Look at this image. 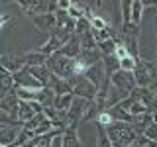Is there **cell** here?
<instances>
[{
	"instance_id": "7a4b0ae2",
	"label": "cell",
	"mask_w": 157,
	"mask_h": 147,
	"mask_svg": "<svg viewBox=\"0 0 157 147\" xmlns=\"http://www.w3.org/2000/svg\"><path fill=\"white\" fill-rule=\"evenodd\" d=\"M47 69L59 78H65V81H71L75 77V59H69L61 53H55L47 59Z\"/></svg>"
},
{
	"instance_id": "9c48e42d",
	"label": "cell",
	"mask_w": 157,
	"mask_h": 147,
	"mask_svg": "<svg viewBox=\"0 0 157 147\" xmlns=\"http://www.w3.org/2000/svg\"><path fill=\"white\" fill-rule=\"evenodd\" d=\"M14 81H16V86H20V88H29V90H41V88H45L32 73H29L28 67H24L18 75H14Z\"/></svg>"
},
{
	"instance_id": "3957f363",
	"label": "cell",
	"mask_w": 157,
	"mask_h": 147,
	"mask_svg": "<svg viewBox=\"0 0 157 147\" xmlns=\"http://www.w3.org/2000/svg\"><path fill=\"white\" fill-rule=\"evenodd\" d=\"M88 102H90V100H82V98H77L75 96L73 106L69 108L67 118H65V130H77V127H78V124H81L82 118H85Z\"/></svg>"
},
{
	"instance_id": "52a82bcc",
	"label": "cell",
	"mask_w": 157,
	"mask_h": 147,
	"mask_svg": "<svg viewBox=\"0 0 157 147\" xmlns=\"http://www.w3.org/2000/svg\"><path fill=\"white\" fill-rule=\"evenodd\" d=\"M24 126L22 124H12V126H2L0 127V145L2 147H14L18 143V137L22 134Z\"/></svg>"
},
{
	"instance_id": "8d00e7d4",
	"label": "cell",
	"mask_w": 157,
	"mask_h": 147,
	"mask_svg": "<svg viewBox=\"0 0 157 147\" xmlns=\"http://www.w3.org/2000/svg\"><path fill=\"white\" fill-rule=\"evenodd\" d=\"M155 20H157V8H155Z\"/></svg>"
},
{
	"instance_id": "5bb4252c",
	"label": "cell",
	"mask_w": 157,
	"mask_h": 147,
	"mask_svg": "<svg viewBox=\"0 0 157 147\" xmlns=\"http://www.w3.org/2000/svg\"><path fill=\"white\" fill-rule=\"evenodd\" d=\"M81 51H82V49H81V41H78L77 36L73 39H69L65 45L59 49V53L65 55V57H69V59H78V57H81Z\"/></svg>"
},
{
	"instance_id": "7c38bea8",
	"label": "cell",
	"mask_w": 157,
	"mask_h": 147,
	"mask_svg": "<svg viewBox=\"0 0 157 147\" xmlns=\"http://www.w3.org/2000/svg\"><path fill=\"white\" fill-rule=\"evenodd\" d=\"M85 77L88 78V81L92 82L96 88L102 85V81L106 78V71H104V63H96V65H92V67H88L86 69V73H85Z\"/></svg>"
},
{
	"instance_id": "d6986e66",
	"label": "cell",
	"mask_w": 157,
	"mask_h": 147,
	"mask_svg": "<svg viewBox=\"0 0 157 147\" xmlns=\"http://www.w3.org/2000/svg\"><path fill=\"white\" fill-rule=\"evenodd\" d=\"M73 100H75V94L69 92V94H61V96H55V102H53V108L61 114H67L69 108L73 106Z\"/></svg>"
},
{
	"instance_id": "4dcf8cb0",
	"label": "cell",
	"mask_w": 157,
	"mask_h": 147,
	"mask_svg": "<svg viewBox=\"0 0 157 147\" xmlns=\"http://www.w3.org/2000/svg\"><path fill=\"white\" fill-rule=\"evenodd\" d=\"M43 120H45V116H43V112H41V114H37L36 118H32V120H29V122H28V124L24 126V127H26V130H29V131H36L37 127H39V124H41Z\"/></svg>"
},
{
	"instance_id": "484cf974",
	"label": "cell",
	"mask_w": 157,
	"mask_h": 147,
	"mask_svg": "<svg viewBox=\"0 0 157 147\" xmlns=\"http://www.w3.org/2000/svg\"><path fill=\"white\" fill-rule=\"evenodd\" d=\"M94 124H98V126H102V127H110L112 124H114V118H112V114L108 110H102L100 114H98V118H96V122Z\"/></svg>"
},
{
	"instance_id": "2e32d148",
	"label": "cell",
	"mask_w": 157,
	"mask_h": 147,
	"mask_svg": "<svg viewBox=\"0 0 157 147\" xmlns=\"http://www.w3.org/2000/svg\"><path fill=\"white\" fill-rule=\"evenodd\" d=\"M78 59H81L86 67H92V65H96V63H102L104 55L100 53V49H98V47H94V49H82Z\"/></svg>"
},
{
	"instance_id": "d4e9b609",
	"label": "cell",
	"mask_w": 157,
	"mask_h": 147,
	"mask_svg": "<svg viewBox=\"0 0 157 147\" xmlns=\"http://www.w3.org/2000/svg\"><path fill=\"white\" fill-rule=\"evenodd\" d=\"M147 112H149V110H147L141 102H137V100H134V98L130 96V114L132 116H134V118L136 116H144V114H147Z\"/></svg>"
},
{
	"instance_id": "d6a6232c",
	"label": "cell",
	"mask_w": 157,
	"mask_h": 147,
	"mask_svg": "<svg viewBox=\"0 0 157 147\" xmlns=\"http://www.w3.org/2000/svg\"><path fill=\"white\" fill-rule=\"evenodd\" d=\"M12 124H18L10 114H6L4 110H0V126H12Z\"/></svg>"
},
{
	"instance_id": "9a60e30c",
	"label": "cell",
	"mask_w": 157,
	"mask_h": 147,
	"mask_svg": "<svg viewBox=\"0 0 157 147\" xmlns=\"http://www.w3.org/2000/svg\"><path fill=\"white\" fill-rule=\"evenodd\" d=\"M22 59H24V63H26V67H45L49 57H45L43 53H39L36 49V51H26L22 55Z\"/></svg>"
},
{
	"instance_id": "ab89813d",
	"label": "cell",
	"mask_w": 157,
	"mask_h": 147,
	"mask_svg": "<svg viewBox=\"0 0 157 147\" xmlns=\"http://www.w3.org/2000/svg\"><path fill=\"white\" fill-rule=\"evenodd\" d=\"M14 147H18V145H14Z\"/></svg>"
},
{
	"instance_id": "8fae6325",
	"label": "cell",
	"mask_w": 157,
	"mask_h": 147,
	"mask_svg": "<svg viewBox=\"0 0 157 147\" xmlns=\"http://www.w3.org/2000/svg\"><path fill=\"white\" fill-rule=\"evenodd\" d=\"M18 108H20V98L16 96V92H10V94L2 96V100H0V110H4L6 114H10L16 120L18 116Z\"/></svg>"
},
{
	"instance_id": "cb8c5ba5",
	"label": "cell",
	"mask_w": 157,
	"mask_h": 147,
	"mask_svg": "<svg viewBox=\"0 0 157 147\" xmlns=\"http://www.w3.org/2000/svg\"><path fill=\"white\" fill-rule=\"evenodd\" d=\"M118 6H120V26L122 24H130L132 22V2L122 0V2H118Z\"/></svg>"
},
{
	"instance_id": "7402d4cb",
	"label": "cell",
	"mask_w": 157,
	"mask_h": 147,
	"mask_svg": "<svg viewBox=\"0 0 157 147\" xmlns=\"http://www.w3.org/2000/svg\"><path fill=\"white\" fill-rule=\"evenodd\" d=\"M94 127H96V147H114L106 134V127H102L98 124H94Z\"/></svg>"
},
{
	"instance_id": "e575fe53",
	"label": "cell",
	"mask_w": 157,
	"mask_h": 147,
	"mask_svg": "<svg viewBox=\"0 0 157 147\" xmlns=\"http://www.w3.org/2000/svg\"><path fill=\"white\" fill-rule=\"evenodd\" d=\"M149 71H151V77H153V82H157V63L151 61V67H149Z\"/></svg>"
},
{
	"instance_id": "5b68a950",
	"label": "cell",
	"mask_w": 157,
	"mask_h": 147,
	"mask_svg": "<svg viewBox=\"0 0 157 147\" xmlns=\"http://www.w3.org/2000/svg\"><path fill=\"white\" fill-rule=\"evenodd\" d=\"M110 85L114 86V88H118L120 92H124L126 96H130L132 92L137 88V85H136V78H134V73H128V71H116L114 75L110 77Z\"/></svg>"
},
{
	"instance_id": "83f0119b",
	"label": "cell",
	"mask_w": 157,
	"mask_h": 147,
	"mask_svg": "<svg viewBox=\"0 0 157 147\" xmlns=\"http://www.w3.org/2000/svg\"><path fill=\"white\" fill-rule=\"evenodd\" d=\"M98 49H100V53H102L104 57L114 55V51H116V41H114V39H110V41H104V43H100V45H98Z\"/></svg>"
},
{
	"instance_id": "4fadbf2b",
	"label": "cell",
	"mask_w": 157,
	"mask_h": 147,
	"mask_svg": "<svg viewBox=\"0 0 157 147\" xmlns=\"http://www.w3.org/2000/svg\"><path fill=\"white\" fill-rule=\"evenodd\" d=\"M61 47H63V43L59 41V37L51 33V36H47V41H45V43H41V45L37 47V51H39V53H43L45 57H51V55H55V53H57Z\"/></svg>"
},
{
	"instance_id": "f1b7e54d",
	"label": "cell",
	"mask_w": 157,
	"mask_h": 147,
	"mask_svg": "<svg viewBox=\"0 0 157 147\" xmlns=\"http://www.w3.org/2000/svg\"><path fill=\"white\" fill-rule=\"evenodd\" d=\"M136 67H137V61H136L134 57H126V59H122V61H120V69H122V71L134 73Z\"/></svg>"
},
{
	"instance_id": "e0dca14e",
	"label": "cell",
	"mask_w": 157,
	"mask_h": 147,
	"mask_svg": "<svg viewBox=\"0 0 157 147\" xmlns=\"http://www.w3.org/2000/svg\"><path fill=\"white\" fill-rule=\"evenodd\" d=\"M49 88H51V90L55 92V96H61V94H69V92H73V86H71V82H69V81H65V78H59V77H55V75L51 77Z\"/></svg>"
},
{
	"instance_id": "ffe728a7",
	"label": "cell",
	"mask_w": 157,
	"mask_h": 147,
	"mask_svg": "<svg viewBox=\"0 0 157 147\" xmlns=\"http://www.w3.org/2000/svg\"><path fill=\"white\" fill-rule=\"evenodd\" d=\"M63 147H82L77 130H65L63 131Z\"/></svg>"
},
{
	"instance_id": "74e56055",
	"label": "cell",
	"mask_w": 157,
	"mask_h": 147,
	"mask_svg": "<svg viewBox=\"0 0 157 147\" xmlns=\"http://www.w3.org/2000/svg\"><path fill=\"white\" fill-rule=\"evenodd\" d=\"M0 100H2V94H0Z\"/></svg>"
},
{
	"instance_id": "30bf717a",
	"label": "cell",
	"mask_w": 157,
	"mask_h": 147,
	"mask_svg": "<svg viewBox=\"0 0 157 147\" xmlns=\"http://www.w3.org/2000/svg\"><path fill=\"white\" fill-rule=\"evenodd\" d=\"M32 24L36 26L37 32H43L47 36H51L55 32V26H57V20H55V14H39V16H29Z\"/></svg>"
},
{
	"instance_id": "44dd1931",
	"label": "cell",
	"mask_w": 157,
	"mask_h": 147,
	"mask_svg": "<svg viewBox=\"0 0 157 147\" xmlns=\"http://www.w3.org/2000/svg\"><path fill=\"white\" fill-rule=\"evenodd\" d=\"M145 6H144V0H132V24L140 26L141 18H144Z\"/></svg>"
},
{
	"instance_id": "f35d334b",
	"label": "cell",
	"mask_w": 157,
	"mask_h": 147,
	"mask_svg": "<svg viewBox=\"0 0 157 147\" xmlns=\"http://www.w3.org/2000/svg\"><path fill=\"white\" fill-rule=\"evenodd\" d=\"M155 36H157V29H155Z\"/></svg>"
},
{
	"instance_id": "ac0fdd59",
	"label": "cell",
	"mask_w": 157,
	"mask_h": 147,
	"mask_svg": "<svg viewBox=\"0 0 157 147\" xmlns=\"http://www.w3.org/2000/svg\"><path fill=\"white\" fill-rule=\"evenodd\" d=\"M16 88V81H14V75H10L8 71L0 69V94L6 96L10 92H14Z\"/></svg>"
},
{
	"instance_id": "836d02e7",
	"label": "cell",
	"mask_w": 157,
	"mask_h": 147,
	"mask_svg": "<svg viewBox=\"0 0 157 147\" xmlns=\"http://www.w3.org/2000/svg\"><path fill=\"white\" fill-rule=\"evenodd\" d=\"M8 22H12V16H4V14H0V29L6 26Z\"/></svg>"
},
{
	"instance_id": "4316f807",
	"label": "cell",
	"mask_w": 157,
	"mask_h": 147,
	"mask_svg": "<svg viewBox=\"0 0 157 147\" xmlns=\"http://www.w3.org/2000/svg\"><path fill=\"white\" fill-rule=\"evenodd\" d=\"M78 41H81V49H94V47H98L96 41H94V37H92V32L81 36V37H78Z\"/></svg>"
},
{
	"instance_id": "6da1fadb",
	"label": "cell",
	"mask_w": 157,
	"mask_h": 147,
	"mask_svg": "<svg viewBox=\"0 0 157 147\" xmlns=\"http://www.w3.org/2000/svg\"><path fill=\"white\" fill-rule=\"evenodd\" d=\"M106 134L110 137L112 145H118V147H128L140 137L130 124H122V122H114L110 127H106Z\"/></svg>"
},
{
	"instance_id": "d590c367",
	"label": "cell",
	"mask_w": 157,
	"mask_h": 147,
	"mask_svg": "<svg viewBox=\"0 0 157 147\" xmlns=\"http://www.w3.org/2000/svg\"><path fill=\"white\" fill-rule=\"evenodd\" d=\"M149 88H151V90H153V94H155V100H157V82H153V85H151Z\"/></svg>"
},
{
	"instance_id": "f546056e",
	"label": "cell",
	"mask_w": 157,
	"mask_h": 147,
	"mask_svg": "<svg viewBox=\"0 0 157 147\" xmlns=\"http://www.w3.org/2000/svg\"><path fill=\"white\" fill-rule=\"evenodd\" d=\"M90 24H92V29H106V28H110V24H108L102 16H98V14H94V16L90 18Z\"/></svg>"
},
{
	"instance_id": "ba28073f",
	"label": "cell",
	"mask_w": 157,
	"mask_h": 147,
	"mask_svg": "<svg viewBox=\"0 0 157 147\" xmlns=\"http://www.w3.org/2000/svg\"><path fill=\"white\" fill-rule=\"evenodd\" d=\"M26 67L22 55H14V53H2L0 55V69L8 71L10 75H18L22 69Z\"/></svg>"
},
{
	"instance_id": "603a6c76",
	"label": "cell",
	"mask_w": 157,
	"mask_h": 147,
	"mask_svg": "<svg viewBox=\"0 0 157 147\" xmlns=\"http://www.w3.org/2000/svg\"><path fill=\"white\" fill-rule=\"evenodd\" d=\"M104 63V71H106V77H112L116 71H120V61L116 59V55H108L102 59Z\"/></svg>"
},
{
	"instance_id": "1f68e13d",
	"label": "cell",
	"mask_w": 157,
	"mask_h": 147,
	"mask_svg": "<svg viewBox=\"0 0 157 147\" xmlns=\"http://www.w3.org/2000/svg\"><path fill=\"white\" fill-rule=\"evenodd\" d=\"M144 135H145L149 141H153V143H157V122H153V124H151L149 127H147V130L144 131Z\"/></svg>"
},
{
	"instance_id": "8992f818",
	"label": "cell",
	"mask_w": 157,
	"mask_h": 147,
	"mask_svg": "<svg viewBox=\"0 0 157 147\" xmlns=\"http://www.w3.org/2000/svg\"><path fill=\"white\" fill-rule=\"evenodd\" d=\"M151 61H147V59H137V67L134 71V78H136V85L140 88H149L153 85V77H151Z\"/></svg>"
},
{
	"instance_id": "277c9868",
	"label": "cell",
	"mask_w": 157,
	"mask_h": 147,
	"mask_svg": "<svg viewBox=\"0 0 157 147\" xmlns=\"http://www.w3.org/2000/svg\"><path fill=\"white\" fill-rule=\"evenodd\" d=\"M71 86H73V94H75L77 98H82V100H94L98 88L92 85L88 78L82 75V77H73L71 81Z\"/></svg>"
}]
</instances>
